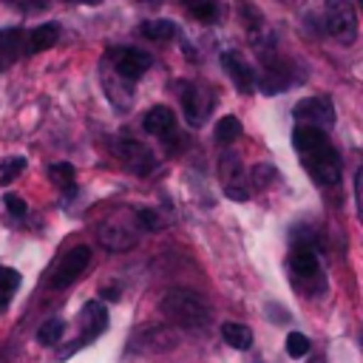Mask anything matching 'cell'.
Returning <instances> with one entry per match:
<instances>
[{
    "label": "cell",
    "mask_w": 363,
    "mask_h": 363,
    "mask_svg": "<svg viewBox=\"0 0 363 363\" xmlns=\"http://www.w3.org/2000/svg\"><path fill=\"white\" fill-rule=\"evenodd\" d=\"M323 28L340 45H352L357 40V14H354V6L346 3V0L326 3V9H323Z\"/></svg>",
    "instance_id": "obj_2"
},
{
    "label": "cell",
    "mask_w": 363,
    "mask_h": 363,
    "mask_svg": "<svg viewBox=\"0 0 363 363\" xmlns=\"http://www.w3.org/2000/svg\"><path fill=\"white\" fill-rule=\"evenodd\" d=\"M108 57L113 60L116 77H122L125 82H136L153 65V57L142 48H133V45H116V48L108 51Z\"/></svg>",
    "instance_id": "obj_4"
},
{
    "label": "cell",
    "mask_w": 363,
    "mask_h": 363,
    "mask_svg": "<svg viewBox=\"0 0 363 363\" xmlns=\"http://www.w3.org/2000/svg\"><path fill=\"white\" fill-rule=\"evenodd\" d=\"M292 116L301 125H312V128H329L335 122V108L329 96H306L292 108Z\"/></svg>",
    "instance_id": "obj_8"
},
{
    "label": "cell",
    "mask_w": 363,
    "mask_h": 363,
    "mask_svg": "<svg viewBox=\"0 0 363 363\" xmlns=\"http://www.w3.org/2000/svg\"><path fill=\"white\" fill-rule=\"evenodd\" d=\"M221 337H224L227 346H233V349H238V352H247V349L252 346V332H250V326H244V323H224V326H221Z\"/></svg>",
    "instance_id": "obj_20"
},
{
    "label": "cell",
    "mask_w": 363,
    "mask_h": 363,
    "mask_svg": "<svg viewBox=\"0 0 363 363\" xmlns=\"http://www.w3.org/2000/svg\"><path fill=\"white\" fill-rule=\"evenodd\" d=\"M176 337H179L176 329L153 323V326H142L130 337V349H136V352H167V349H173L179 343Z\"/></svg>",
    "instance_id": "obj_9"
},
{
    "label": "cell",
    "mask_w": 363,
    "mask_h": 363,
    "mask_svg": "<svg viewBox=\"0 0 363 363\" xmlns=\"http://www.w3.org/2000/svg\"><path fill=\"white\" fill-rule=\"evenodd\" d=\"M179 99H182V113H184V122L190 128H201L210 116V108H213V99L207 96V91L196 82H179Z\"/></svg>",
    "instance_id": "obj_5"
},
{
    "label": "cell",
    "mask_w": 363,
    "mask_h": 363,
    "mask_svg": "<svg viewBox=\"0 0 363 363\" xmlns=\"http://www.w3.org/2000/svg\"><path fill=\"white\" fill-rule=\"evenodd\" d=\"M187 11H190L196 20H201V23H213V20L218 17V6H216V3H199V6H187Z\"/></svg>",
    "instance_id": "obj_28"
},
{
    "label": "cell",
    "mask_w": 363,
    "mask_h": 363,
    "mask_svg": "<svg viewBox=\"0 0 363 363\" xmlns=\"http://www.w3.org/2000/svg\"><path fill=\"white\" fill-rule=\"evenodd\" d=\"M79 323H82V335H79V343H88L94 340L99 332H105L108 326V312L99 301H88L79 312Z\"/></svg>",
    "instance_id": "obj_14"
},
{
    "label": "cell",
    "mask_w": 363,
    "mask_h": 363,
    "mask_svg": "<svg viewBox=\"0 0 363 363\" xmlns=\"http://www.w3.org/2000/svg\"><path fill=\"white\" fill-rule=\"evenodd\" d=\"M57 40H60V26L57 23H43L28 34V54H40V51L57 45Z\"/></svg>",
    "instance_id": "obj_19"
},
{
    "label": "cell",
    "mask_w": 363,
    "mask_h": 363,
    "mask_svg": "<svg viewBox=\"0 0 363 363\" xmlns=\"http://www.w3.org/2000/svg\"><path fill=\"white\" fill-rule=\"evenodd\" d=\"M264 62H267V68H264V74L258 77V88H261L267 96L284 94V91L295 82V74L289 71V62H286V60H278V57L264 60Z\"/></svg>",
    "instance_id": "obj_11"
},
{
    "label": "cell",
    "mask_w": 363,
    "mask_h": 363,
    "mask_svg": "<svg viewBox=\"0 0 363 363\" xmlns=\"http://www.w3.org/2000/svg\"><path fill=\"white\" fill-rule=\"evenodd\" d=\"M142 34L147 40H170V37H176V23L173 20H147V23H142Z\"/></svg>",
    "instance_id": "obj_23"
},
{
    "label": "cell",
    "mask_w": 363,
    "mask_h": 363,
    "mask_svg": "<svg viewBox=\"0 0 363 363\" xmlns=\"http://www.w3.org/2000/svg\"><path fill=\"white\" fill-rule=\"evenodd\" d=\"M136 218L147 227V230H162V218H159V213H153V210H147V207H142V210H136Z\"/></svg>",
    "instance_id": "obj_30"
},
{
    "label": "cell",
    "mask_w": 363,
    "mask_h": 363,
    "mask_svg": "<svg viewBox=\"0 0 363 363\" xmlns=\"http://www.w3.org/2000/svg\"><path fill=\"white\" fill-rule=\"evenodd\" d=\"M326 145H329L326 130L312 128V125H295V130H292V147H295L301 156L315 153V150H320V147H326Z\"/></svg>",
    "instance_id": "obj_16"
},
{
    "label": "cell",
    "mask_w": 363,
    "mask_h": 363,
    "mask_svg": "<svg viewBox=\"0 0 363 363\" xmlns=\"http://www.w3.org/2000/svg\"><path fill=\"white\" fill-rule=\"evenodd\" d=\"M162 315L176 323V326H207L210 318H213V306L207 303L204 295H199L196 289H170L162 303H159Z\"/></svg>",
    "instance_id": "obj_1"
},
{
    "label": "cell",
    "mask_w": 363,
    "mask_h": 363,
    "mask_svg": "<svg viewBox=\"0 0 363 363\" xmlns=\"http://www.w3.org/2000/svg\"><path fill=\"white\" fill-rule=\"evenodd\" d=\"M312 363H323V360H320V357H315V360H312Z\"/></svg>",
    "instance_id": "obj_33"
},
{
    "label": "cell",
    "mask_w": 363,
    "mask_h": 363,
    "mask_svg": "<svg viewBox=\"0 0 363 363\" xmlns=\"http://www.w3.org/2000/svg\"><path fill=\"white\" fill-rule=\"evenodd\" d=\"M272 176H275L272 164H255V167H252V179H255L258 187H267V184L272 182Z\"/></svg>",
    "instance_id": "obj_31"
},
{
    "label": "cell",
    "mask_w": 363,
    "mask_h": 363,
    "mask_svg": "<svg viewBox=\"0 0 363 363\" xmlns=\"http://www.w3.org/2000/svg\"><path fill=\"white\" fill-rule=\"evenodd\" d=\"M303 167H306V173H309L315 182H320V184H337V182H340V173H343L340 153H337L332 145H326V147H320V150H315V153H306V156H303Z\"/></svg>",
    "instance_id": "obj_6"
},
{
    "label": "cell",
    "mask_w": 363,
    "mask_h": 363,
    "mask_svg": "<svg viewBox=\"0 0 363 363\" xmlns=\"http://www.w3.org/2000/svg\"><path fill=\"white\" fill-rule=\"evenodd\" d=\"M23 170H26V159H23V156H11V159H6L3 167H0V182L9 184V182H14Z\"/></svg>",
    "instance_id": "obj_26"
},
{
    "label": "cell",
    "mask_w": 363,
    "mask_h": 363,
    "mask_svg": "<svg viewBox=\"0 0 363 363\" xmlns=\"http://www.w3.org/2000/svg\"><path fill=\"white\" fill-rule=\"evenodd\" d=\"M99 241H102L108 250L122 252V250H130V247L136 244V235L128 233V230L119 227V224H105V227H99Z\"/></svg>",
    "instance_id": "obj_18"
},
{
    "label": "cell",
    "mask_w": 363,
    "mask_h": 363,
    "mask_svg": "<svg viewBox=\"0 0 363 363\" xmlns=\"http://www.w3.org/2000/svg\"><path fill=\"white\" fill-rule=\"evenodd\" d=\"M309 352V337L301 332H289L286 335V354L289 357H303Z\"/></svg>",
    "instance_id": "obj_27"
},
{
    "label": "cell",
    "mask_w": 363,
    "mask_h": 363,
    "mask_svg": "<svg viewBox=\"0 0 363 363\" xmlns=\"http://www.w3.org/2000/svg\"><path fill=\"white\" fill-rule=\"evenodd\" d=\"M23 28H0V71L23 57Z\"/></svg>",
    "instance_id": "obj_17"
},
{
    "label": "cell",
    "mask_w": 363,
    "mask_h": 363,
    "mask_svg": "<svg viewBox=\"0 0 363 363\" xmlns=\"http://www.w3.org/2000/svg\"><path fill=\"white\" fill-rule=\"evenodd\" d=\"M20 286V272L11 269V267H0V309L9 306L11 301V292Z\"/></svg>",
    "instance_id": "obj_24"
},
{
    "label": "cell",
    "mask_w": 363,
    "mask_h": 363,
    "mask_svg": "<svg viewBox=\"0 0 363 363\" xmlns=\"http://www.w3.org/2000/svg\"><path fill=\"white\" fill-rule=\"evenodd\" d=\"M218 179H221V190L227 193V199H235V201H247L250 199V173L241 162L238 153L227 150L221 159H218Z\"/></svg>",
    "instance_id": "obj_3"
},
{
    "label": "cell",
    "mask_w": 363,
    "mask_h": 363,
    "mask_svg": "<svg viewBox=\"0 0 363 363\" xmlns=\"http://www.w3.org/2000/svg\"><path fill=\"white\" fill-rule=\"evenodd\" d=\"M221 65H224L227 77L235 82V88H238L241 94H250V91H252V85H255V71L250 68V62H247L238 51H224V54H221Z\"/></svg>",
    "instance_id": "obj_12"
},
{
    "label": "cell",
    "mask_w": 363,
    "mask_h": 363,
    "mask_svg": "<svg viewBox=\"0 0 363 363\" xmlns=\"http://www.w3.org/2000/svg\"><path fill=\"white\" fill-rule=\"evenodd\" d=\"M142 128H145L147 133L159 136V139H170V136L176 133V113H173L167 105H156V108H150V111L145 113Z\"/></svg>",
    "instance_id": "obj_15"
},
{
    "label": "cell",
    "mask_w": 363,
    "mask_h": 363,
    "mask_svg": "<svg viewBox=\"0 0 363 363\" xmlns=\"http://www.w3.org/2000/svg\"><path fill=\"white\" fill-rule=\"evenodd\" d=\"M116 150H119V156L125 159V164L133 170V173H139V176H145V173H150L153 167H156V153L145 145V142H139V139H119L116 142Z\"/></svg>",
    "instance_id": "obj_10"
},
{
    "label": "cell",
    "mask_w": 363,
    "mask_h": 363,
    "mask_svg": "<svg viewBox=\"0 0 363 363\" xmlns=\"http://www.w3.org/2000/svg\"><path fill=\"white\" fill-rule=\"evenodd\" d=\"M102 298H105V301H116V298H119V289H116V286H113V289H102Z\"/></svg>",
    "instance_id": "obj_32"
},
{
    "label": "cell",
    "mask_w": 363,
    "mask_h": 363,
    "mask_svg": "<svg viewBox=\"0 0 363 363\" xmlns=\"http://www.w3.org/2000/svg\"><path fill=\"white\" fill-rule=\"evenodd\" d=\"M3 204H6V210H9L14 218H23V216H26V201H23L17 193H6Z\"/></svg>",
    "instance_id": "obj_29"
},
{
    "label": "cell",
    "mask_w": 363,
    "mask_h": 363,
    "mask_svg": "<svg viewBox=\"0 0 363 363\" xmlns=\"http://www.w3.org/2000/svg\"><path fill=\"white\" fill-rule=\"evenodd\" d=\"M289 272L298 281H315V278H320V264H318L315 250L312 247H295L289 252Z\"/></svg>",
    "instance_id": "obj_13"
},
{
    "label": "cell",
    "mask_w": 363,
    "mask_h": 363,
    "mask_svg": "<svg viewBox=\"0 0 363 363\" xmlns=\"http://www.w3.org/2000/svg\"><path fill=\"white\" fill-rule=\"evenodd\" d=\"M62 335H65V320H62V318H48V320L37 329V340H40L43 346H54V343H60Z\"/></svg>",
    "instance_id": "obj_22"
},
{
    "label": "cell",
    "mask_w": 363,
    "mask_h": 363,
    "mask_svg": "<svg viewBox=\"0 0 363 363\" xmlns=\"http://www.w3.org/2000/svg\"><path fill=\"white\" fill-rule=\"evenodd\" d=\"M238 136H241V122L233 113H227L216 122V142L218 145H233Z\"/></svg>",
    "instance_id": "obj_21"
},
{
    "label": "cell",
    "mask_w": 363,
    "mask_h": 363,
    "mask_svg": "<svg viewBox=\"0 0 363 363\" xmlns=\"http://www.w3.org/2000/svg\"><path fill=\"white\" fill-rule=\"evenodd\" d=\"M88 264H91V247L79 244V247L68 250V252L60 258L57 269L51 272V289H65L68 284H74V281L85 272Z\"/></svg>",
    "instance_id": "obj_7"
},
{
    "label": "cell",
    "mask_w": 363,
    "mask_h": 363,
    "mask_svg": "<svg viewBox=\"0 0 363 363\" xmlns=\"http://www.w3.org/2000/svg\"><path fill=\"white\" fill-rule=\"evenodd\" d=\"M48 176L54 179V184L57 187H62V190H74V164H68V162H60V164H51L48 167Z\"/></svg>",
    "instance_id": "obj_25"
}]
</instances>
